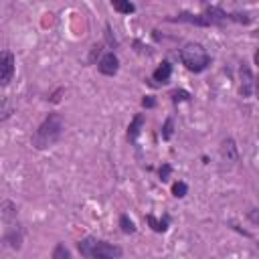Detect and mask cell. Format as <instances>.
I'll return each mask as SVG.
<instances>
[{
    "mask_svg": "<svg viewBox=\"0 0 259 259\" xmlns=\"http://www.w3.org/2000/svg\"><path fill=\"white\" fill-rule=\"evenodd\" d=\"M63 134V119L59 113H49V117L38 125V130L34 132L32 136V144L42 150V148H49L53 146Z\"/></svg>",
    "mask_w": 259,
    "mask_h": 259,
    "instance_id": "obj_1",
    "label": "cell"
},
{
    "mask_svg": "<svg viewBox=\"0 0 259 259\" xmlns=\"http://www.w3.org/2000/svg\"><path fill=\"white\" fill-rule=\"evenodd\" d=\"M180 61H182V65H184L188 71L200 73V71H204V69L208 67L210 57H208V53L204 51L202 45H198V42H188V45H184V47L180 49Z\"/></svg>",
    "mask_w": 259,
    "mask_h": 259,
    "instance_id": "obj_2",
    "label": "cell"
},
{
    "mask_svg": "<svg viewBox=\"0 0 259 259\" xmlns=\"http://www.w3.org/2000/svg\"><path fill=\"white\" fill-rule=\"evenodd\" d=\"M121 255H123V251L119 247L109 245L105 241H95L89 257H95V259H111V257H121Z\"/></svg>",
    "mask_w": 259,
    "mask_h": 259,
    "instance_id": "obj_3",
    "label": "cell"
},
{
    "mask_svg": "<svg viewBox=\"0 0 259 259\" xmlns=\"http://www.w3.org/2000/svg\"><path fill=\"white\" fill-rule=\"evenodd\" d=\"M14 77V57L8 51L0 53V85H8Z\"/></svg>",
    "mask_w": 259,
    "mask_h": 259,
    "instance_id": "obj_4",
    "label": "cell"
},
{
    "mask_svg": "<svg viewBox=\"0 0 259 259\" xmlns=\"http://www.w3.org/2000/svg\"><path fill=\"white\" fill-rule=\"evenodd\" d=\"M97 69H99V73H103V75H115L117 69H119V61H117V57H115L113 53H107V55H103L101 61L97 63Z\"/></svg>",
    "mask_w": 259,
    "mask_h": 259,
    "instance_id": "obj_5",
    "label": "cell"
},
{
    "mask_svg": "<svg viewBox=\"0 0 259 259\" xmlns=\"http://www.w3.org/2000/svg\"><path fill=\"white\" fill-rule=\"evenodd\" d=\"M255 91V77L249 67H241V95L251 97Z\"/></svg>",
    "mask_w": 259,
    "mask_h": 259,
    "instance_id": "obj_6",
    "label": "cell"
},
{
    "mask_svg": "<svg viewBox=\"0 0 259 259\" xmlns=\"http://www.w3.org/2000/svg\"><path fill=\"white\" fill-rule=\"evenodd\" d=\"M221 152H223V158H225L227 162H237V158H239V154H237V146H235V142H233L231 138L223 142Z\"/></svg>",
    "mask_w": 259,
    "mask_h": 259,
    "instance_id": "obj_7",
    "label": "cell"
},
{
    "mask_svg": "<svg viewBox=\"0 0 259 259\" xmlns=\"http://www.w3.org/2000/svg\"><path fill=\"white\" fill-rule=\"evenodd\" d=\"M170 75H172V65L168 63V61H164L156 71H154V81H158V83H168V79H170Z\"/></svg>",
    "mask_w": 259,
    "mask_h": 259,
    "instance_id": "obj_8",
    "label": "cell"
},
{
    "mask_svg": "<svg viewBox=\"0 0 259 259\" xmlns=\"http://www.w3.org/2000/svg\"><path fill=\"white\" fill-rule=\"evenodd\" d=\"M111 6L119 12V14H132L136 10V6L130 0H111Z\"/></svg>",
    "mask_w": 259,
    "mask_h": 259,
    "instance_id": "obj_9",
    "label": "cell"
},
{
    "mask_svg": "<svg viewBox=\"0 0 259 259\" xmlns=\"http://www.w3.org/2000/svg\"><path fill=\"white\" fill-rule=\"evenodd\" d=\"M144 125V115H136L134 117V121L130 123V130H127V136H130V140H136L138 138V134H140V127Z\"/></svg>",
    "mask_w": 259,
    "mask_h": 259,
    "instance_id": "obj_10",
    "label": "cell"
},
{
    "mask_svg": "<svg viewBox=\"0 0 259 259\" xmlns=\"http://www.w3.org/2000/svg\"><path fill=\"white\" fill-rule=\"evenodd\" d=\"M146 221L150 223V227H152L156 233H164V231L168 229V219H164V221H158L154 214H148V217H146Z\"/></svg>",
    "mask_w": 259,
    "mask_h": 259,
    "instance_id": "obj_11",
    "label": "cell"
},
{
    "mask_svg": "<svg viewBox=\"0 0 259 259\" xmlns=\"http://www.w3.org/2000/svg\"><path fill=\"white\" fill-rule=\"evenodd\" d=\"M119 227H121V231H123V233H127V235H130V233H136V225H134L125 214H121V217H119Z\"/></svg>",
    "mask_w": 259,
    "mask_h": 259,
    "instance_id": "obj_12",
    "label": "cell"
},
{
    "mask_svg": "<svg viewBox=\"0 0 259 259\" xmlns=\"http://www.w3.org/2000/svg\"><path fill=\"white\" fill-rule=\"evenodd\" d=\"M12 111H14V105H12L10 101H0V119L10 117Z\"/></svg>",
    "mask_w": 259,
    "mask_h": 259,
    "instance_id": "obj_13",
    "label": "cell"
},
{
    "mask_svg": "<svg viewBox=\"0 0 259 259\" xmlns=\"http://www.w3.org/2000/svg\"><path fill=\"white\" fill-rule=\"evenodd\" d=\"M186 192H188V186H186L184 182H174V186H172V194H174L176 198L186 196Z\"/></svg>",
    "mask_w": 259,
    "mask_h": 259,
    "instance_id": "obj_14",
    "label": "cell"
},
{
    "mask_svg": "<svg viewBox=\"0 0 259 259\" xmlns=\"http://www.w3.org/2000/svg\"><path fill=\"white\" fill-rule=\"evenodd\" d=\"M67 257H71L69 249H65V245H57L53 251V259H67Z\"/></svg>",
    "mask_w": 259,
    "mask_h": 259,
    "instance_id": "obj_15",
    "label": "cell"
},
{
    "mask_svg": "<svg viewBox=\"0 0 259 259\" xmlns=\"http://www.w3.org/2000/svg\"><path fill=\"white\" fill-rule=\"evenodd\" d=\"M172 127H174V121L172 119H166L164 121V127H162V138L164 140H170L172 138Z\"/></svg>",
    "mask_w": 259,
    "mask_h": 259,
    "instance_id": "obj_16",
    "label": "cell"
},
{
    "mask_svg": "<svg viewBox=\"0 0 259 259\" xmlns=\"http://www.w3.org/2000/svg\"><path fill=\"white\" fill-rule=\"evenodd\" d=\"M229 20H235V22H243V24H249V22H251V16H249V14H229Z\"/></svg>",
    "mask_w": 259,
    "mask_h": 259,
    "instance_id": "obj_17",
    "label": "cell"
},
{
    "mask_svg": "<svg viewBox=\"0 0 259 259\" xmlns=\"http://www.w3.org/2000/svg\"><path fill=\"white\" fill-rule=\"evenodd\" d=\"M172 99H174V103L186 101V99H188V93H186V91H174V93H172Z\"/></svg>",
    "mask_w": 259,
    "mask_h": 259,
    "instance_id": "obj_18",
    "label": "cell"
},
{
    "mask_svg": "<svg viewBox=\"0 0 259 259\" xmlns=\"http://www.w3.org/2000/svg\"><path fill=\"white\" fill-rule=\"evenodd\" d=\"M170 172H172V168H170V164H164V166L160 168V178H162V180H168V176H170Z\"/></svg>",
    "mask_w": 259,
    "mask_h": 259,
    "instance_id": "obj_19",
    "label": "cell"
},
{
    "mask_svg": "<svg viewBox=\"0 0 259 259\" xmlns=\"http://www.w3.org/2000/svg\"><path fill=\"white\" fill-rule=\"evenodd\" d=\"M142 103H144V107H154V105H156V101H154L152 97H146Z\"/></svg>",
    "mask_w": 259,
    "mask_h": 259,
    "instance_id": "obj_20",
    "label": "cell"
},
{
    "mask_svg": "<svg viewBox=\"0 0 259 259\" xmlns=\"http://www.w3.org/2000/svg\"><path fill=\"white\" fill-rule=\"evenodd\" d=\"M251 221H253L255 225H257V221H259V219H257V210H255V208L251 210Z\"/></svg>",
    "mask_w": 259,
    "mask_h": 259,
    "instance_id": "obj_21",
    "label": "cell"
},
{
    "mask_svg": "<svg viewBox=\"0 0 259 259\" xmlns=\"http://www.w3.org/2000/svg\"><path fill=\"white\" fill-rule=\"evenodd\" d=\"M200 2H204V4H210V6H217L221 0H200Z\"/></svg>",
    "mask_w": 259,
    "mask_h": 259,
    "instance_id": "obj_22",
    "label": "cell"
}]
</instances>
